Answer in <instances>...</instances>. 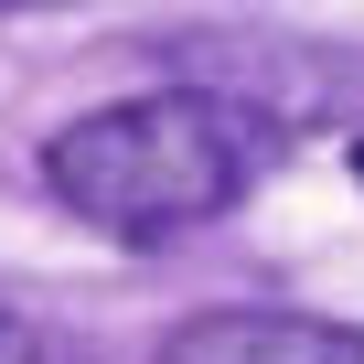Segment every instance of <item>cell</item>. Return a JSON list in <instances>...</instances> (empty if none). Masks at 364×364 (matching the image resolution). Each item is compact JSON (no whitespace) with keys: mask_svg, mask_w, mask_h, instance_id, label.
<instances>
[{"mask_svg":"<svg viewBox=\"0 0 364 364\" xmlns=\"http://www.w3.org/2000/svg\"><path fill=\"white\" fill-rule=\"evenodd\" d=\"M268 161H279V118L236 86H150V97L86 107L43 139L54 204L118 247H161V236L236 215L268 182Z\"/></svg>","mask_w":364,"mask_h":364,"instance_id":"cell-1","label":"cell"},{"mask_svg":"<svg viewBox=\"0 0 364 364\" xmlns=\"http://www.w3.org/2000/svg\"><path fill=\"white\" fill-rule=\"evenodd\" d=\"M150 364H364V321L311 311H193L171 321Z\"/></svg>","mask_w":364,"mask_h":364,"instance_id":"cell-2","label":"cell"},{"mask_svg":"<svg viewBox=\"0 0 364 364\" xmlns=\"http://www.w3.org/2000/svg\"><path fill=\"white\" fill-rule=\"evenodd\" d=\"M0 364H97V353L65 343V332H43V321H0Z\"/></svg>","mask_w":364,"mask_h":364,"instance_id":"cell-3","label":"cell"},{"mask_svg":"<svg viewBox=\"0 0 364 364\" xmlns=\"http://www.w3.org/2000/svg\"><path fill=\"white\" fill-rule=\"evenodd\" d=\"M0 11H65V0H0Z\"/></svg>","mask_w":364,"mask_h":364,"instance_id":"cell-4","label":"cell"}]
</instances>
